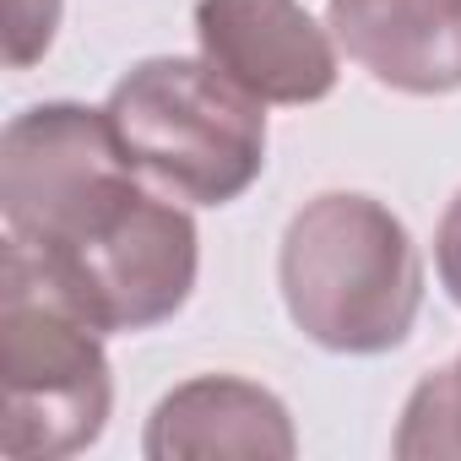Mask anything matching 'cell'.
<instances>
[{"label":"cell","instance_id":"cell-11","mask_svg":"<svg viewBox=\"0 0 461 461\" xmlns=\"http://www.w3.org/2000/svg\"><path fill=\"white\" fill-rule=\"evenodd\" d=\"M434 261H439V283H445V294L461 304V195H456V201L445 206V217H439Z\"/></svg>","mask_w":461,"mask_h":461},{"label":"cell","instance_id":"cell-4","mask_svg":"<svg viewBox=\"0 0 461 461\" xmlns=\"http://www.w3.org/2000/svg\"><path fill=\"white\" fill-rule=\"evenodd\" d=\"M23 250L33 256L44 283L98 331H147L185 310L195 288L190 212L141 190L136 179L77 217L60 240Z\"/></svg>","mask_w":461,"mask_h":461},{"label":"cell","instance_id":"cell-1","mask_svg":"<svg viewBox=\"0 0 461 461\" xmlns=\"http://www.w3.org/2000/svg\"><path fill=\"white\" fill-rule=\"evenodd\" d=\"M277 283L294 326L331 353L396 348L423 304L407 228L369 195H315L283 234Z\"/></svg>","mask_w":461,"mask_h":461},{"label":"cell","instance_id":"cell-2","mask_svg":"<svg viewBox=\"0 0 461 461\" xmlns=\"http://www.w3.org/2000/svg\"><path fill=\"white\" fill-rule=\"evenodd\" d=\"M120 152L163 190L222 206L245 195L267 163V114L212 60H141L109 93Z\"/></svg>","mask_w":461,"mask_h":461},{"label":"cell","instance_id":"cell-5","mask_svg":"<svg viewBox=\"0 0 461 461\" xmlns=\"http://www.w3.org/2000/svg\"><path fill=\"white\" fill-rule=\"evenodd\" d=\"M136 179L104 109L39 104L17 114L0 141V212L6 234L23 245L60 240L77 217Z\"/></svg>","mask_w":461,"mask_h":461},{"label":"cell","instance_id":"cell-8","mask_svg":"<svg viewBox=\"0 0 461 461\" xmlns=\"http://www.w3.org/2000/svg\"><path fill=\"white\" fill-rule=\"evenodd\" d=\"M337 44L396 93L461 87V0H331Z\"/></svg>","mask_w":461,"mask_h":461},{"label":"cell","instance_id":"cell-10","mask_svg":"<svg viewBox=\"0 0 461 461\" xmlns=\"http://www.w3.org/2000/svg\"><path fill=\"white\" fill-rule=\"evenodd\" d=\"M60 28V0H6V66L28 71Z\"/></svg>","mask_w":461,"mask_h":461},{"label":"cell","instance_id":"cell-9","mask_svg":"<svg viewBox=\"0 0 461 461\" xmlns=\"http://www.w3.org/2000/svg\"><path fill=\"white\" fill-rule=\"evenodd\" d=\"M402 461H461V358L418 380L396 429Z\"/></svg>","mask_w":461,"mask_h":461},{"label":"cell","instance_id":"cell-3","mask_svg":"<svg viewBox=\"0 0 461 461\" xmlns=\"http://www.w3.org/2000/svg\"><path fill=\"white\" fill-rule=\"evenodd\" d=\"M104 331L87 326L33 267V256L6 240L0 256V369H6V423L0 445L17 461L77 456L109 423V358Z\"/></svg>","mask_w":461,"mask_h":461},{"label":"cell","instance_id":"cell-7","mask_svg":"<svg viewBox=\"0 0 461 461\" xmlns=\"http://www.w3.org/2000/svg\"><path fill=\"white\" fill-rule=\"evenodd\" d=\"M141 450L152 461H212V456L288 461L299 439L288 407L267 385L234 375H201L158 402Z\"/></svg>","mask_w":461,"mask_h":461},{"label":"cell","instance_id":"cell-6","mask_svg":"<svg viewBox=\"0 0 461 461\" xmlns=\"http://www.w3.org/2000/svg\"><path fill=\"white\" fill-rule=\"evenodd\" d=\"M195 39L261 104H315L337 87V50L299 0H201Z\"/></svg>","mask_w":461,"mask_h":461}]
</instances>
